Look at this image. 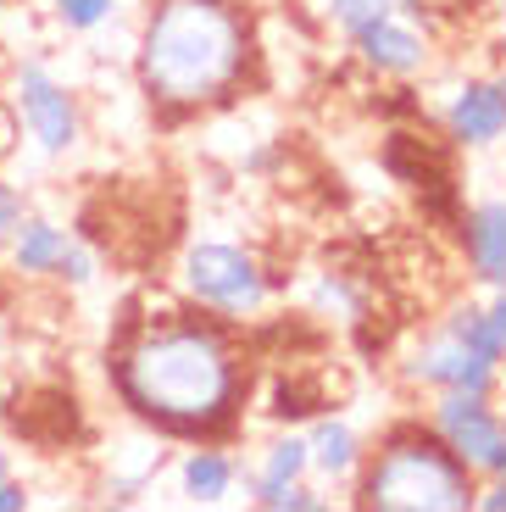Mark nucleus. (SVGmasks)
<instances>
[{
    "label": "nucleus",
    "mask_w": 506,
    "mask_h": 512,
    "mask_svg": "<svg viewBox=\"0 0 506 512\" xmlns=\"http://www.w3.org/2000/svg\"><path fill=\"white\" fill-rule=\"evenodd\" d=\"M306 451H312V474L329 479V485H351L356 468H362V435H356L345 418H317L312 435H306Z\"/></svg>",
    "instance_id": "nucleus-12"
},
{
    "label": "nucleus",
    "mask_w": 506,
    "mask_h": 512,
    "mask_svg": "<svg viewBox=\"0 0 506 512\" xmlns=\"http://www.w3.org/2000/svg\"><path fill=\"white\" fill-rule=\"evenodd\" d=\"M317 6H323V17H329L345 39H351L356 28H367V23H379V17L395 12V0H317Z\"/></svg>",
    "instance_id": "nucleus-17"
},
{
    "label": "nucleus",
    "mask_w": 506,
    "mask_h": 512,
    "mask_svg": "<svg viewBox=\"0 0 506 512\" xmlns=\"http://www.w3.org/2000/svg\"><path fill=\"white\" fill-rule=\"evenodd\" d=\"M45 6H51L56 28H67V34H101L123 0H45Z\"/></svg>",
    "instance_id": "nucleus-16"
},
{
    "label": "nucleus",
    "mask_w": 506,
    "mask_h": 512,
    "mask_svg": "<svg viewBox=\"0 0 506 512\" xmlns=\"http://www.w3.org/2000/svg\"><path fill=\"white\" fill-rule=\"evenodd\" d=\"M429 429L479 479L506 474V412L495 407V396H479V390H434Z\"/></svg>",
    "instance_id": "nucleus-6"
},
{
    "label": "nucleus",
    "mask_w": 506,
    "mask_h": 512,
    "mask_svg": "<svg viewBox=\"0 0 506 512\" xmlns=\"http://www.w3.org/2000/svg\"><path fill=\"white\" fill-rule=\"evenodd\" d=\"M440 323H451L479 357L506 368V290H490V301H456Z\"/></svg>",
    "instance_id": "nucleus-13"
},
{
    "label": "nucleus",
    "mask_w": 506,
    "mask_h": 512,
    "mask_svg": "<svg viewBox=\"0 0 506 512\" xmlns=\"http://www.w3.org/2000/svg\"><path fill=\"white\" fill-rule=\"evenodd\" d=\"M67 245H73V234H67L62 223H56V218H34V212H28L23 229H17L12 245H6V256H12V273H23V279H51Z\"/></svg>",
    "instance_id": "nucleus-14"
},
{
    "label": "nucleus",
    "mask_w": 506,
    "mask_h": 512,
    "mask_svg": "<svg viewBox=\"0 0 506 512\" xmlns=\"http://www.w3.org/2000/svg\"><path fill=\"white\" fill-rule=\"evenodd\" d=\"M445 134L462 151H495L506 140V78H462L445 95Z\"/></svg>",
    "instance_id": "nucleus-8"
},
{
    "label": "nucleus",
    "mask_w": 506,
    "mask_h": 512,
    "mask_svg": "<svg viewBox=\"0 0 506 512\" xmlns=\"http://www.w3.org/2000/svg\"><path fill=\"white\" fill-rule=\"evenodd\" d=\"M6 474H12V457H6V451H0V479H6Z\"/></svg>",
    "instance_id": "nucleus-25"
},
{
    "label": "nucleus",
    "mask_w": 506,
    "mask_h": 512,
    "mask_svg": "<svg viewBox=\"0 0 506 512\" xmlns=\"http://www.w3.org/2000/svg\"><path fill=\"white\" fill-rule=\"evenodd\" d=\"M356 507L367 512H473L479 474L429 423H395L356 468Z\"/></svg>",
    "instance_id": "nucleus-3"
},
{
    "label": "nucleus",
    "mask_w": 506,
    "mask_h": 512,
    "mask_svg": "<svg viewBox=\"0 0 506 512\" xmlns=\"http://www.w3.org/2000/svg\"><path fill=\"white\" fill-rule=\"evenodd\" d=\"M495 51L506 56V0H495Z\"/></svg>",
    "instance_id": "nucleus-23"
},
{
    "label": "nucleus",
    "mask_w": 506,
    "mask_h": 512,
    "mask_svg": "<svg viewBox=\"0 0 506 512\" xmlns=\"http://www.w3.org/2000/svg\"><path fill=\"white\" fill-rule=\"evenodd\" d=\"M23 218H28V195L17 190L12 179H0V251L12 245V234L23 229Z\"/></svg>",
    "instance_id": "nucleus-20"
},
{
    "label": "nucleus",
    "mask_w": 506,
    "mask_h": 512,
    "mask_svg": "<svg viewBox=\"0 0 506 512\" xmlns=\"http://www.w3.org/2000/svg\"><path fill=\"white\" fill-rule=\"evenodd\" d=\"M56 284H67V290H84V284H95V251H89L84 240L73 234V245L62 251V262H56V273H51Z\"/></svg>",
    "instance_id": "nucleus-18"
},
{
    "label": "nucleus",
    "mask_w": 506,
    "mask_h": 512,
    "mask_svg": "<svg viewBox=\"0 0 506 512\" xmlns=\"http://www.w3.org/2000/svg\"><path fill=\"white\" fill-rule=\"evenodd\" d=\"M256 507H267V512H323L329 501H323V490H312L306 479H295V485H279L273 496H262Z\"/></svg>",
    "instance_id": "nucleus-19"
},
{
    "label": "nucleus",
    "mask_w": 506,
    "mask_h": 512,
    "mask_svg": "<svg viewBox=\"0 0 506 512\" xmlns=\"http://www.w3.org/2000/svg\"><path fill=\"white\" fill-rule=\"evenodd\" d=\"M395 373H401L406 390H429V396L434 390H479V396H495V384H501V368L490 357H479L451 323H434L423 340H412L401 351V362H395Z\"/></svg>",
    "instance_id": "nucleus-7"
},
{
    "label": "nucleus",
    "mask_w": 506,
    "mask_h": 512,
    "mask_svg": "<svg viewBox=\"0 0 506 512\" xmlns=\"http://www.w3.org/2000/svg\"><path fill=\"white\" fill-rule=\"evenodd\" d=\"M312 474V451H306V435H279V440H267L262 462H256V474H251V501L273 496L279 485H295V479Z\"/></svg>",
    "instance_id": "nucleus-15"
},
{
    "label": "nucleus",
    "mask_w": 506,
    "mask_h": 512,
    "mask_svg": "<svg viewBox=\"0 0 506 512\" xmlns=\"http://www.w3.org/2000/svg\"><path fill=\"white\" fill-rule=\"evenodd\" d=\"M351 51H356V62H362L367 73H379V78H418L423 67H429V56H434L429 39H423V28L412 23V17H401V12L356 28Z\"/></svg>",
    "instance_id": "nucleus-9"
},
{
    "label": "nucleus",
    "mask_w": 506,
    "mask_h": 512,
    "mask_svg": "<svg viewBox=\"0 0 506 512\" xmlns=\"http://www.w3.org/2000/svg\"><path fill=\"white\" fill-rule=\"evenodd\" d=\"M462 256L479 290H506V195H484L462 212Z\"/></svg>",
    "instance_id": "nucleus-10"
},
{
    "label": "nucleus",
    "mask_w": 506,
    "mask_h": 512,
    "mask_svg": "<svg viewBox=\"0 0 506 512\" xmlns=\"http://www.w3.org/2000/svg\"><path fill=\"white\" fill-rule=\"evenodd\" d=\"M6 106L17 112V128L28 134V145L39 156H73L84 145V106H78L73 84H62L39 56L12 67V95H6Z\"/></svg>",
    "instance_id": "nucleus-5"
},
{
    "label": "nucleus",
    "mask_w": 506,
    "mask_h": 512,
    "mask_svg": "<svg viewBox=\"0 0 506 512\" xmlns=\"http://www.w3.org/2000/svg\"><path fill=\"white\" fill-rule=\"evenodd\" d=\"M28 501H34V496H28V485L17 474L0 479V512H28Z\"/></svg>",
    "instance_id": "nucleus-22"
},
{
    "label": "nucleus",
    "mask_w": 506,
    "mask_h": 512,
    "mask_svg": "<svg viewBox=\"0 0 506 512\" xmlns=\"http://www.w3.org/2000/svg\"><path fill=\"white\" fill-rule=\"evenodd\" d=\"M256 67V28L240 0H151L134 39L140 95L167 117H195L240 95Z\"/></svg>",
    "instance_id": "nucleus-2"
},
{
    "label": "nucleus",
    "mask_w": 506,
    "mask_h": 512,
    "mask_svg": "<svg viewBox=\"0 0 506 512\" xmlns=\"http://www.w3.org/2000/svg\"><path fill=\"white\" fill-rule=\"evenodd\" d=\"M234 485H240V462L228 451H217L212 440H201L195 451L178 457V496L190 507H223L234 496Z\"/></svg>",
    "instance_id": "nucleus-11"
},
{
    "label": "nucleus",
    "mask_w": 506,
    "mask_h": 512,
    "mask_svg": "<svg viewBox=\"0 0 506 512\" xmlns=\"http://www.w3.org/2000/svg\"><path fill=\"white\" fill-rule=\"evenodd\" d=\"M178 290L190 295V307L217 312L228 323H245L267 307L273 279L245 245L234 240H190L178 256Z\"/></svg>",
    "instance_id": "nucleus-4"
},
{
    "label": "nucleus",
    "mask_w": 506,
    "mask_h": 512,
    "mask_svg": "<svg viewBox=\"0 0 506 512\" xmlns=\"http://www.w3.org/2000/svg\"><path fill=\"white\" fill-rule=\"evenodd\" d=\"M495 390H501V401H495V407L506 412V368H501V384H495Z\"/></svg>",
    "instance_id": "nucleus-24"
},
{
    "label": "nucleus",
    "mask_w": 506,
    "mask_h": 512,
    "mask_svg": "<svg viewBox=\"0 0 506 512\" xmlns=\"http://www.w3.org/2000/svg\"><path fill=\"white\" fill-rule=\"evenodd\" d=\"M501 78H506V73H501Z\"/></svg>",
    "instance_id": "nucleus-26"
},
{
    "label": "nucleus",
    "mask_w": 506,
    "mask_h": 512,
    "mask_svg": "<svg viewBox=\"0 0 506 512\" xmlns=\"http://www.w3.org/2000/svg\"><path fill=\"white\" fill-rule=\"evenodd\" d=\"M112 396L134 423L167 440H223L245 412L251 368L223 318L201 307H173L162 318H128L112 357Z\"/></svg>",
    "instance_id": "nucleus-1"
},
{
    "label": "nucleus",
    "mask_w": 506,
    "mask_h": 512,
    "mask_svg": "<svg viewBox=\"0 0 506 512\" xmlns=\"http://www.w3.org/2000/svg\"><path fill=\"white\" fill-rule=\"evenodd\" d=\"M473 512H506V474L479 479V490H473Z\"/></svg>",
    "instance_id": "nucleus-21"
}]
</instances>
